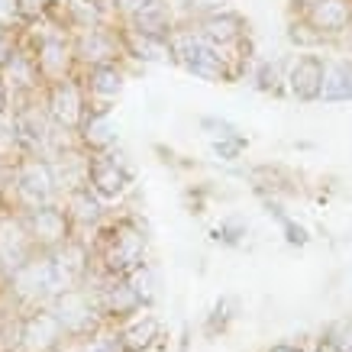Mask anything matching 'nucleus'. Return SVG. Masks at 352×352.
I'll use <instances>...</instances> for the list:
<instances>
[{
	"label": "nucleus",
	"mask_w": 352,
	"mask_h": 352,
	"mask_svg": "<svg viewBox=\"0 0 352 352\" xmlns=\"http://www.w3.org/2000/svg\"><path fill=\"white\" fill-rule=\"evenodd\" d=\"M146 249H149L146 230L133 217H120V220L104 223L91 243L97 278H126L139 272L146 265Z\"/></svg>",
	"instance_id": "1"
},
{
	"label": "nucleus",
	"mask_w": 352,
	"mask_h": 352,
	"mask_svg": "<svg viewBox=\"0 0 352 352\" xmlns=\"http://www.w3.org/2000/svg\"><path fill=\"white\" fill-rule=\"evenodd\" d=\"M3 188H10V197H13L10 214H26L32 207L55 204L62 197L58 178H55V165L45 155H20L10 165V182Z\"/></svg>",
	"instance_id": "2"
},
{
	"label": "nucleus",
	"mask_w": 352,
	"mask_h": 352,
	"mask_svg": "<svg viewBox=\"0 0 352 352\" xmlns=\"http://www.w3.org/2000/svg\"><path fill=\"white\" fill-rule=\"evenodd\" d=\"M26 45H30L32 58L39 65V75H43L45 85H55V81H62V78L78 75L72 30H68L65 23H58V20L43 23L39 30L30 32Z\"/></svg>",
	"instance_id": "3"
},
{
	"label": "nucleus",
	"mask_w": 352,
	"mask_h": 352,
	"mask_svg": "<svg viewBox=\"0 0 352 352\" xmlns=\"http://www.w3.org/2000/svg\"><path fill=\"white\" fill-rule=\"evenodd\" d=\"M171 55H175V65H182L184 72L204 81H233V68L226 62V55L207 43L191 23H178V30L171 32Z\"/></svg>",
	"instance_id": "4"
},
{
	"label": "nucleus",
	"mask_w": 352,
	"mask_h": 352,
	"mask_svg": "<svg viewBox=\"0 0 352 352\" xmlns=\"http://www.w3.org/2000/svg\"><path fill=\"white\" fill-rule=\"evenodd\" d=\"M49 307H52V314L65 327L68 340H87V336L100 333V327H104V317H100V310H97V298H94V288H91V285L62 291Z\"/></svg>",
	"instance_id": "5"
},
{
	"label": "nucleus",
	"mask_w": 352,
	"mask_h": 352,
	"mask_svg": "<svg viewBox=\"0 0 352 352\" xmlns=\"http://www.w3.org/2000/svg\"><path fill=\"white\" fill-rule=\"evenodd\" d=\"M43 107H45V113H49V120L55 123V129L75 136L78 129H81V123H85L87 110H91L85 85H81V75H72V78L55 81V85H45Z\"/></svg>",
	"instance_id": "6"
},
{
	"label": "nucleus",
	"mask_w": 352,
	"mask_h": 352,
	"mask_svg": "<svg viewBox=\"0 0 352 352\" xmlns=\"http://www.w3.org/2000/svg\"><path fill=\"white\" fill-rule=\"evenodd\" d=\"M23 223H26V230H30L32 245H36L39 252H45V256H49V252H58V249L72 243L75 233H78L62 201L43 204V207L26 210V214H23Z\"/></svg>",
	"instance_id": "7"
},
{
	"label": "nucleus",
	"mask_w": 352,
	"mask_h": 352,
	"mask_svg": "<svg viewBox=\"0 0 352 352\" xmlns=\"http://www.w3.org/2000/svg\"><path fill=\"white\" fill-rule=\"evenodd\" d=\"M87 285L94 288L97 310H100L104 323H117L120 327V323L133 320L136 314H142V307L149 304L129 278H91Z\"/></svg>",
	"instance_id": "8"
},
{
	"label": "nucleus",
	"mask_w": 352,
	"mask_h": 352,
	"mask_svg": "<svg viewBox=\"0 0 352 352\" xmlns=\"http://www.w3.org/2000/svg\"><path fill=\"white\" fill-rule=\"evenodd\" d=\"M10 281V291L16 294L20 304H30L32 310L36 307H49L62 288H58V278H55V268H52V258L39 252L36 258H30L26 265L16 272V275L7 278Z\"/></svg>",
	"instance_id": "9"
},
{
	"label": "nucleus",
	"mask_w": 352,
	"mask_h": 352,
	"mask_svg": "<svg viewBox=\"0 0 352 352\" xmlns=\"http://www.w3.org/2000/svg\"><path fill=\"white\" fill-rule=\"evenodd\" d=\"M72 45H75L78 72H85V68H97V65L126 62V55H123V43H120V23L97 26V30L72 32Z\"/></svg>",
	"instance_id": "10"
},
{
	"label": "nucleus",
	"mask_w": 352,
	"mask_h": 352,
	"mask_svg": "<svg viewBox=\"0 0 352 352\" xmlns=\"http://www.w3.org/2000/svg\"><path fill=\"white\" fill-rule=\"evenodd\" d=\"M20 352H58L68 342V333L52 314V307L30 310L20 323Z\"/></svg>",
	"instance_id": "11"
},
{
	"label": "nucleus",
	"mask_w": 352,
	"mask_h": 352,
	"mask_svg": "<svg viewBox=\"0 0 352 352\" xmlns=\"http://www.w3.org/2000/svg\"><path fill=\"white\" fill-rule=\"evenodd\" d=\"M133 184V171L117 155V149L107 155H87V188L100 201H120Z\"/></svg>",
	"instance_id": "12"
},
{
	"label": "nucleus",
	"mask_w": 352,
	"mask_h": 352,
	"mask_svg": "<svg viewBox=\"0 0 352 352\" xmlns=\"http://www.w3.org/2000/svg\"><path fill=\"white\" fill-rule=\"evenodd\" d=\"M36 256H39V249L32 245L23 214H10V210L0 214V272L10 278Z\"/></svg>",
	"instance_id": "13"
},
{
	"label": "nucleus",
	"mask_w": 352,
	"mask_h": 352,
	"mask_svg": "<svg viewBox=\"0 0 352 352\" xmlns=\"http://www.w3.org/2000/svg\"><path fill=\"white\" fill-rule=\"evenodd\" d=\"M298 20L307 23L323 43L340 39L352 30V0H314L307 10L298 13Z\"/></svg>",
	"instance_id": "14"
},
{
	"label": "nucleus",
	"mask_w": 352,
	"mask_h": 352,
	"mask_svg": "<svg viewBox=\"0 0 352 352\" xmlns=\"http://www.w3.org/2000/svg\"><path fill=\"white\" fill-rule=\"evenodd\" d=\"M78 75H81V85H85V94L91 107L113 110V100H117L123 85H126V62L97 65V68H85Z\"/></svg>",
	"instance_id": "15"
},
{
	"label": "nucleus",
	"mask_w": 352,
	"mask_h": 352,
	"mask_svg": "<svg viewBox=\"0 0 352 352\" xmlns=\"http://www.w3.org/2000/svg\"><path fill=\"white\" fill-rule=\"evenodd\" d=\"M191 26L201 32L214 49H220L223 55L249 39V23H245V16H239L236 10H220V13H214V16L194 20Z\"/></svg>",
	"instance_id": "16"
},
{
	"label": "nucleus",
	"mask_w": 352,
	"mask_h": 352,
	"mask_svg": "<svg viewBox=\"0 0 352 352\" xmlns=\"http://www.w3.org/2000/svg\"><path fill=\"white\" fill-rule=\"evenodd\" d=\"M323 72H327V58L317 52H300L288 65V94L310 104L320 100L323 91Z\"/></svg>",
	"instance_id": "17"
},
{
	"label": "nucleus",
	"mask_w": 352,
	"mask_h": 352,
	"mask_svg": "<svg viewBox=\"0 0 352 352\" xmlns=\"http://www.w3.org/2000/svg\"><path fill=\"white\" fill-rule=\"evenodd\" d=\"M78 149L85 155H107L117 149V123H113V110L91 107L87 110L85 123L75 133Z\"/></svg>",
	"instance_id": "18"
},
{
	"label": "nucleus",
	"mask_w": 352,
	"mask_h": 352,
	"mask_svg": "<svg viewBox=\"0 0 352 352\" xmlns=\"http://www.w3.org/2000/svg\"><path fill=\"white\" fill-rule=\"evenodd\" d=\"M120 43H123V55L126 62H139V65H159V62H175L171 55V39H155L146 32L123 26L120 23Z\"/></svg>",
	"instance_id": "19"
},
{
	"label": "nucleus",
	"mask_w": 352,
	"mask_h": 352,
	"mask_svg": "<svg viewBox=\"0 0 352 352\" xmlns=\"http://www.w3.org/2000/svg\"><path fill=\"white\" fill-rule=\"evenodd\" d=\"M159 336H162V323L149 310H142L133 320L117 327V340H120V349L123 352H149L152 346L159 342Z\"/></svg>",
	"instance_id": "20"
},
{
	"label": "nucleus",
	"mask_w": 352,
	"mask_h": 352,
	"mask_svg": "<svg viewBox=\"0 0 352 352\" xmlns=\"http://www.w3.org/2000/svg\"><path fill=\"white\" fill-rule=\"evenodd\" d=\"M58 20L72 32L78 30H97V26H110L113 16L107 10V0H65Z\"/></svg>",
	"instance_id": "21"
},
{
	"label": "nucleus",
	"mask_w": 352,
	"mask_h": 352,
	"mask_svg": "<svg viewBox=\"0 0 352 352\" xmlns=\"http://www.w3.org/2000/svg\"><path fill=\"white\" fill-rule=\"evenodd\" d=\"M62 204H65V210H68V217H72L75 230H87V226L100 230V226H104V201H100L87 184L68 191L62 197Z\"/></svg>",
	"instance_id": "22"
},
{
	"label": "nucleus",
	"mask_w": 352,
	"mask_h": 352,
	"mask_svg": "<svg viewBox=\"0 0 352 352\" xmlns=\"http://www.w3.org/2000/svg\"><path fill=\"white\" fill-rule=\"evenodd\" d=\"M123 26H133V30L146 32V36H155V39H171V32L178 30V20H175L171 3H165V0H152L136 20L123 23Z\"/></svg>",
	"instance_id": "23"
},
{
	"label": "nucleus",
	"mask_w": 352,
	"mask_h": 352,
	"mask_svg": "<svg viewBox=\"0 0 352 352\" xmlns=\"http://www.w3.org/2000/svg\"><path fill=\"white\" fill-rule=\"evenodd\" d=\"M320 100H327V104L352 100V62H346V58H327Z\"/></svg>",
	"instance_id": "24"
},
{
	"label": "nucleus",
	"mask_w": 352,
	"mask_h": 352,
	"mask_svg": "<svg viewBox=\"0 0 352 352\" xmlns=\"http://www.w3.org/2000/svg\"><path fill=\"white\" fill-rule=\"evenodd\" d=\"M288 65L291 58H275V62H262L256 68V81L258 91H265V94H285L288 91Z\"/></svg>",
	"instance_id": "25"
},
{
	"label": "nucleus",
	"mask_w": 352,
	"mask_h": 352,
	"mask_svg": "<svg viewBox=\"0 0 352 352\" xmlns=\"http://www.w3.org/2000/svg\"><path fill=\"white\" fill-rule=\"evenodd\" d=\"M58 10H62L58 0H13V13L26 26H43V23L58 20Z\"/></svg>",
	"instance_id": "26"
},
{
	"label": "nucleus",
	"mask_w": 352,
	"mask_h": 352,
	"mask_svg": "<svg viewBox=\"0 0 352 352\" xmlns=\"http://www.w3.org/2000/svg\"><path fill=\"white\" fill-rule=\"evenodd\" d=\"M252 184H256L262 194H281V191H291V175L285 168H272V165H262V168H252Z\"/></svg>",
	"instance_id": "27"
},
{
	"label": "nucleus",
	"mask_w": 352,
	"mask_h": 352,
	"mask_svg": "<svg viewBox=\"0 0 352 352\" xmlns=\"http://www.w3.org/2000/svg\"><path fill=\"white\" fill-rule=\"evenodd\" d=\"M178 10H182L184 23H194L220 10H230V0H178Z\"/></svg>",
	"instance_id": "28"
},
{
	"label": "nucleus",
	"mask_w": 352,
	"mask_h": 352,
	"mask_svg": "<svg viewBox=\"0 0 352 352\" xmlns=\"http://www.w3.org/2000/svg\"><path fill=\"white\" fill-rule=\"evenodd\" d=\"M201 129L210 136V142H226V139H245L243 129L220 117H201Z\"/></svg>",
	"instance_id": "29"
},
{
	"label": "nucleus",
	"mask_w": 352,
	"mask_h": 352,
	"mask_svg": "<svg viewBox=\"0 0 352 352\" xmlns=\"http://www.w3.org/2000/svg\"><path fill=\"white\" fill-rule=\"evenodd\" d=\"M149 3L152 0H107V10L113 16V23H129V20H136Z\"/></svg>",
	"instance_id": "30"
},
{
	"label": "nucleus",
	"mask_w": 352,
	"mask_h": 352,
	"mask_svg": "<svg viewBox=\"0 0 352 352\" xmlns=\"http://www.w3.org/2000/svg\"><path fill=\"white\" fill-rule=\"evenodd\" d=\"M268 207H272V214L278 217V223H281V230H285V239H288L291 245H307V230H304V226L300 223H294V220H291L288 214H285V210H281V207H278V204H272L268 201Z\"/></svg>",
	"instance_id": "31"
},
{
	"label": "nucleus",
	"mask_w": 352,
	"mask_h": 352,
	"mask_svg": "<svg viewBox=\"0 0 352 352\" xmlns=\"http://www.w3.org/2000/svg\"><path fill=\"white\" fill-rule=\"evenodd\" d=\"M233 307H236V304H233L230 298L220 300V304H217V307L210 310V317H207V333H217V330L223 333V330H226V323H230V320L236 317Z\"/></svg>",
	"instance_id": "32"
},
{
	"label": "nucleus",
	"mask_w": 352,
	"mask_h": 352,
	"mask_svg": "<svg viewBox=\"0 0 352 352\" xmlns=\"http://www.w3.org/2000/svg\"><path fill=\"white\" fill-rule=\"evenodd\" d=\"M245 236V226L236 223V220H223L220 226H214V239L223 245H239Z\"/></svg>",
	"instance_id": "33"
},
{
	"label": "nucleus",
	"mask_w": 352,
	"mask_h": 352,
	"mask_svg": "<svg viewBox=\"0 0 352 352\" xmlns=\"http://www.w3.org/2000/svg\"><path fill=\"white\" fill-rule=\"evenodd\" d=\"M214 155H220L223 162H236L245 152V139H226V142H210Z\"/></svg>",
	"instance_id": "34"
},
{
	"label": "nucleus",
	"mask_w": 352,
	"mask_h": 352,
	"mask_svg": "<svg viewBox=\"0 0 352 352\" xmlns=\"http://www.w3.org/2000/svg\"><path fill=\"white\" fill-rule=\"evenodd\" d=\"M317 352H349V349H346L340 340H333V336H323V340L317 342Z\"/></svg>",
	"instance_id": "35"
},
{
	"label": "nucleus",
	"mask_w": 352,
	"mask_h": 352,
	"mask_svg": "<svg viewBox=\"0 0 352 352\" xmlns=\"http://www.w3.org/2000/svg\"><path fill=\"white\" fill-rule=\"evenodd\" d=\"M7 110H10V87L0 75V117H7Z\"/></svg>",
	"instance_id": "36"
},
{
	"label": "nucleus",
	"mask_w": 352,
	"mask_h": 352,
	"mask_svg": "<svg viewBox=\"0 0 352 352\" xmlns=\"http://www.w3.org/2000/svg\"><path fill=\"white\" fill-rule=\"evenodd\" d=\"M268 352H304L300 346H291V342H278V346H272Z\"/></svg>",
	"instance_id": "37"
}]
</instances>
